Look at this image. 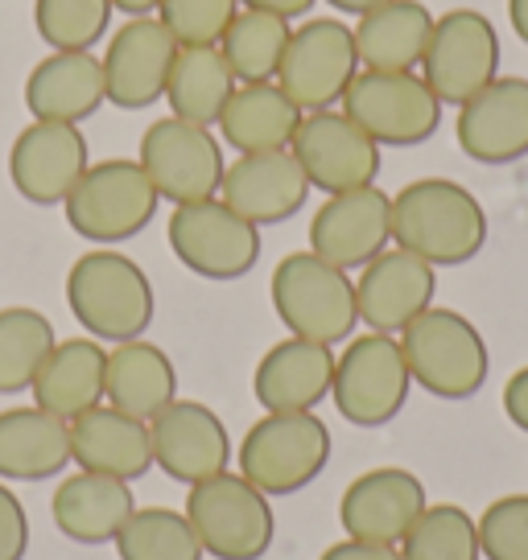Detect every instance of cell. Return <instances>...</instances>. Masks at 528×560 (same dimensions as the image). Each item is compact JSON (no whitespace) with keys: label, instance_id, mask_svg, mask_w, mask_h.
<instances>
[{"label":"cell","instance_id":"6da1fadb","mask_svg":"<svg viewBox=\"0 0 528 560\" xmlns=\"http://www.w3.org/2000/svg\"><path fill=\"white\" fill-rule=\"evenodd\" d=\"M392 244L434 268H458L487 244V210L462 182L417 177L392 194Z\"/></svg>","mask_w":528,"mask_h":560},{"label":"cell","instance_id":"7a4b0ae2","mask_svg":"<svg viewBox=\"0 0 528 560\" xmlns=\"http://www.w3.org/2000/svg\"><path fill=\"white\" fill-rule=\"evenodd\" d=\"M67 305L95 342H133L153 326V284L145 268L124 252L95 247L67 272Z\"/></svg>","mask_w":528,"mask_h":560},{"label":"cell","instance_id":"3957f363","mask_svg":"<svg viewBox=\"0 0 528 560\" xmlns=\"http://www.w3.org/2000/svg\"><path fill=\"white\" fill-rule=\"evenodd\" d=\"M413 384L425 387L438 400H471L479 387L487 384L492 371V350L471 317L458 310L429 305L422 317H413L405 330L397 334Z\"/></svg>","mask_w":528,"mask_h":560},{"label":"cell","instance_id":"277c9868","mask_svg":"<svg viewBox=\"0 0 528 560\" xmlns=\"http://www.w3.org/2000/svg\"><path fill=\"white\" fill-rule=\"evenodd\" d=\"M273 310L294 338H310L322 347L347 342L359 326L355 310V280L326 264L314 252H289L268 280Z\"/></svg>","mask_w":528,"mask_h":560},{"label":"cell","instance_id":"5b68a950","mask_svg":"<svg viewBox=\"0 0 528 560\" xmlns=\"http://www.w3.org/2000/svg\"><path fill=\"white\" fill-rule=\"evenodd\" d=\"M236 462L240 478H248L268 499L298 494L326 470L331 429L314 412H264L244 433Z\"/></svg>","mask_w":528,"mask_h":560},{"label":"cell","instance_id":"8992f818","mask_svg":"<svg viewBox=\"0 0 528 560\" xmlns=\"http://www.w3.org/2000/svg\"><path fill=\"white\" fill-rule=\"evenodd\" d=\"M158 202L161 198L149 174L141 170V161L107 158L79 177V186L62 207H67V223L79 240H88L95 247H112L141 235L153 223Z\"/></svg>","mask_w":528,"mask_h":560},{"label":"cell","instance_id":"52a82bcc","mask_svg":"<svg viewBox=\"0 0 528 560\" xmlns=\"http://www.w3.org/2000/svg\"><path fill=\"white\" fill-rule=\"evenodd\" d=\"M186 520L203 552L215 560H261L277 536L268 494L231 470L194 482L186 494Z\"/></svg>","mask_w":528,"mask_h":560},{"label":"cell","instance_id":"ba28073f","mask_svg":"<svg viewBox=\"0 0 528 560\" xmlns=\"http://www.w3.org/2000/svg\"><path fill=\"white\" fill-rule=\"evenodd\" d=\"M409 392H413V375L397 334L368 330L359 338H347L343 354H335L331 400L338 417L352 420L355 429H380L388 420H397Z\"/></svg>","mask_w":528,"mask_h":560},{"label":"cell","instance_id":"9c48e42d","mask_svg":"<svg viewBox=\"0 0 528 560\" xmlns=\"http://www.w3.org/2000/svg\"><path fill=\"white\" fill-rule=\"evenodd\" d=\"M343 116H352L380 149H413L438 132L441 100L417 70H359L343 95Z\"/></svg>","mask_w":528,"mask_h":560},{"label":"cell","instance_id":"30bf717a","mask_svg":"<svg viewBox=\"0 0 528 560\" xmlns=\"http://www.w3.org/2000/svg\"><path fill=\"white\" fill-rule=\"evenodd\" d=\"M165 240L177 264L203 280H240L261 260V228L240 219L223 198L174 207L165 219Z\"/></svg>","mask_w":528,"mask_h":560},{"label":"cell","instance_id":"8fae6325","mask_svg":"<svg viewBox=\"0 0 528 560\" xmlns=\"http://www.w3.org/2000/svg\"><path fill=\"white\" fill-rule=\"evenodd\" d=\"M355 74H359V54H355L352 25L335 18H310L289 34L273 83L301 112H331L335 104H343Z\"/></svg>","mask_w":528,"mask_h":560},{"label":"cell","instance_id":"7c38bea8","mask_svg":"<svg viewBox=\"0 0 528 560\" xmlns=\"http://www.w3.org/2000/svg\"><path fill=\"white\" fill-rule=\"evenodd\" d=\"M441 107H462L471 95L500 79V34L487 13L479 9H450L434 18V34L417 67Z\"/></svg>","mask_w":528,"mask_h":560},{"label":"cell","instance_id":"4fadbf2b","mask_svg":"<svg viewBox=\"0 0 528 560\" xmlns=\"http://www.w3.org/2000/svg\"><path fill=\"white\" fill-rule=\"evenodd\" d=\"M141 170L149 174L158 198L165 202H203V198H219V182H223V144L211 137V128L177 116H161L145 128L141 137Z\"/></svg>","mask_w":528,"mask_h":560},{"label":"cell","instance_id":"5bb4252c","mask_svg":"<svg viewBox=\"0 0 528 560\" xmlns=\"http://www.w3.org/2000/svg\"><path fill=\"white\" fill-rule=\"evenodd\" d=\"M289 153L306 170L310 190L343 194L376 186L380 177V144L343 112H306L294 132Z\"/></svg>","mask_w":528,"mask_h":560},{"label":"cell","instance_id":"9a60e30c","mask_svg":"<svg viewBox=\"0 0 528 560\" xmlns=\"http://www.w3.org/2000/svg\"><path fill=\"white\" fill-rule=\"evenodd\" d=\"M88 170L91 153L79 124L34 120L30 128H21L9 149L13 190L34 207H62Z\"/></svg>","mask_w":528,"mask_h":560},{"label":"cell","instance_id":"2e32d148","mask_svg":"<svg viewBox=\"0 0 528 560\" xmlns=\"http://www.w3.org/2000/svg\"><path fill=\"white\" fill-rule=\"evenodd\" d=\"M392 244V194L380 186L326 194L310 219V252L343 272L371 264Z\"/></svg>","mask_w":528,"mask_h":560},{"label":"cell","instance_id":"e0dca14e","mask_svg":"<svg viewBox=\"0 0 528 560\" xmlns=\"http://www.w3.org/2000/svg\"><path fill=\"white\" fill-rule=\"evenodd\" d=\"M149 441H153V466H161L165 478H174L182 487L207 482L231 466L228 424L215 408L198 400L165 404L149 420Z\"/></svg>","mask_w":528,"mask_h":560},{"label":"cell","instance_id":"ac0fdd59","mask_svg":"<svg viewBox=\"0 0 528 560\" xmlns=\"http://www.w3.org/2000/svg\"><path fill=\"white\" fill-rule=\"evenodd\" d=\"M174 58L177 42L158 18H128L124 30L107 37V50L100 58L107 104L124 107V112H141V107L165 100Z\"/></svg>","mask_w":528,"mask_h":560},{"label":"cell","instance_id":"d6986e66","mask_svg":"<svg viewBox=\"0 0 528 560\" xmlns=\"http://www.w3.org/2000/svg\"><path fill=\"white\" fill-rule=\"evenodd\" d=\"M438 268L405 247H384L371 264L359 268L355 280V310L359 322L376 334H401L434 305Z\"/></svg>","mask_w":528,"mask_h":560},{"label":"cell","instance_id":"ffe728a7","mask_svg":"<svg viewBox=\"0 0 528 560\" xmlns=\"http://www.w3.org/2000/svg\"><path fill=\"white\" fill-rule=\"evenodd\" d=\"M429 508L425 482L405 466H376L359 474L338 499V524L352 540L401 544Z\"/></svg>","mask_w":528,"mask_h":560},{"label":"cell","instance_id":"44dd1931","mask_svg":"<svg viewBox=\"0 0 528 560\" xmlns=\"http://www.w3.org/2000/svg\"><path fill=\"white\" fill-rule=\"evenodd\" d=\"M458 149L479 165H512L528 158V79L500 74L458 107Z\"/></svg>","mask_w":528,"mask_h":560},{"label":"cell","instance_id":"7402d4cb","mask_svg":"<svg viewBox=\"0 0 528 560\" xmlns=\"http://www.w3.org/2000/svg\"><path fill=\"white\" fill-rule=\"evenodd\" d=\"M219 198L240 219H248L252 228H277V223L294 219L306 207L310 182H306V170H301L289 149L244 153V158H236L223 170Z\"/></svg>","mask_w":528,"mask_h":560},{"label":"cell","instance_id":"603a6c76","mask_svg":"<svg viewBox=\"0 0 528 560\" xmlns=\"http://www.w3.org/2000/svg\"><path fill=\"white\" fill-rule=\"evenodd\" d=\"M335 384V350L310 338H282L264 350L252 392L264 412H314Z\"/></svg>","mask_w":528,"mask_h":560},{"label":"cell","instance_id":"cb8c5ba5","mask_svg":"<svg viewBox=\"0 0 528 560\" xmlns=\"http://www.w3.org/2000/svg\"><path fill=\"white\" fill-rule=\"evenodd\" d=\"M104 104V62L91 50H50L25 79V107L34 120L83 124Z\"/></svg>","mask_w":528,"mask_h":560},{"label":"cell","instance_id":"d4e9b609","mask_svg":"<svg viewBox=\"0 0 528 560\" xmlns=\"http://www.w3.org/2000/svg\"><path fill=\"white\" fill-rule=\"evenodd\" d=\"M71 462L79 470L107 474V478H141L153 470V441H149V420H137L95 404L91 412L71 420Z\"/></svg>","mask_w":528,"mask_h":560},{"label":"cell","instance_id":"484cf974","mask_svg":"<svg viewBox=\"0 0 528 560\" xmlns=\"http://www.w3.org/2000/svg\"><path fill=\"white\" fill-rule=\"evenodd\" d=\"M133 511H137L133 482L91 470L67 474L50 499L54 527L74 544H116Z\"/></svg>","mask_w":528,"mask_h":560},{"label":"cell","instance_id":"4316f807","mask_svg":"<svg viewBox=\"0 0 528 560\" xmlns=\"http://www.w3.org/2000/svg\"><path fill=\"white\" fill-rule=\"evenodd\" d=\"M71 466V424L46 408L0 412V482H46Z\"/></svg>","mask_w":528,"mask_h":560},{"label":"cell","instance_id":"83f0119b","mask_svg":"<svg viewBox=\"0 0 528 560\" xmlns=\"http://www.w3.org/2000/svg\"><path fill=\"white\" fill-rule=\"evenodd\" d=\"M107 387V350L95 338H67L50 350V359L42 363L34 380V404L46 408L50 417L67 420L91 412L95 404H104Z\"/></svg>","mask_w":528,"mask_h":560},{"label":"cell","instance_id":"f1b7e54d","mask_svg":"<svg viewBox=\"0 0 528 560\" xmlns=\"http://www.w3.org/2000/svg\"><path fill=\"white\" fill-rule=\"evenodd\" d=\"M359 70H417L434 34V13L422 0H388L355 21Z\"/></svg>","mask_w":528,"mask_h":560},{"label":"cell","instance_id":"f546056e","mask_svg":"<svg viewBox=\"0 0 528 560\" xmlns=\"http://www.w3.org/2000/svg\"><path fill=\"white\" fill-rule=\"evenodd\" d=\"M301 112L277 83H240L219 116V137L240 158L244 153H277L294 144Z\"/></svg>","mask_w":528,"mask_h":560},{"label":"cell","instance_id":"4dcf8cb0","mask_svg":"<svg viewBox=\"0 0 528 560\" xmlns=\"http://www.w3.org/2000/svg\"><path fill=\"white\" fill-rule=\"evenodd\" d=\"M177 400V371L170 354L145 338L116 342L107 350L104 404L120 408L137 420H153L165 404Z\"/></svg>","mask_w":528,"mask_h":560},{"label":"cell","instance_id":"1f68e13d","mask_svg":"<svg viewBox=\"0 0 528 560\" xmlns=\"http://www.w3.org/2000/svg\"><path fill=\"white\" fill-rule=\"evenodd\" d=\"M236 88H240V79L231 74V62L219 46H177L170 83H165V104L177 120L211 128L219 124Z\"/></svg>","mask_w":528,"mask_h":560},{"label":"cell","instance_id":"d6a6232c","mask_svg":"<svg viewBox=\"0 0 528 560\" xmlns=\"http://www.w3.org/2000/svg\"><path fill=\"white\" fill-rule=\"evenodd\" d=\"M289 34H294V21L277 18V13H261V9H240L223 42H219V50L231 62V74L240 83H273L285 46H289Z\"/></svg>","mask_w":528,"mask_h":560},{"label":"cell","instance_id":"836d02e7","mask_svg":"<svg viewBox=\"0 0 528 560\" xmlns=\"http://www.w3.org/2000/svg\"><path fill=\"white\" fill-rule=\"evenodd\" d=\"M54 347L58 338L46 314H37L30 305L0 310V396L30 392Z\"/></svg>","mask_w":528,"mask_h":560},{"label":"cell","instance_id":"e575fe53","mask_svg":"<svg viewBox=\"0 0 528 560\" xmlns=\"http://www.w3.org/2000/svg\"><path fill=\"white\" fill-rule=\"evenodd\" d=\"M120 560H203V544L194 536L186 511L137 508L116 536Z\"/></svg>","mask_w":528,"mask_h":560},{"label":"cell","instance_id":"d590c367","mask_svg":"<svg viewBox=\"0 0 528 560\" xmlns=\"http://www.w3.org/2000/svg\"><path fill=\"white\" fill-rule=\"evenodd\" d=\"M397 548L401 560H483L475 515L458 503H429Z\"/></svg>","mask_w":528,"mask_h":560},{"label":"cell","instance_id":"8d00e7d4","mask_svg":"<svg viewBox=\"0 0 528 560\" xmlns=\"http://www.w3.org/2000/svg\"><path fill=\"white\" fill-rule=\"evenodd\" d=\"M112 0H34L37 37L50 50H91L107 34Z\"/></svg>","mask_w":528,"mask_h":560},{"label":"cell","instance_id":"74e56055","mask_svg":"<svg viewBox=\"0 0 528 560\" xmlns=\"http://www.w3.org/2000/svg\"><path fill=\"white\" fill-rule=\"evenodd\" d=\"M240 13V0H161L158 21L177 46H219Z\"/></svg>","mask_w":528,"mask_h":560},{"label":"cell","instance_id":"f35d334b","mask_svg":"<svg viewBox=\"0 0 528 560\" xmlns=\"http://www.w3.org/2000/svg\"><path fill=\"white\" fill-rule=\"evenodd\" d=\"M483 560H528V494H504L475 520Z\"/></svg>","mask_w":528,"mask_h":560},{"label":"cell","instance_id":"ab89813d","mask_svg":"<svg viewBox=\"0 0 528 560\" xmlns=\"http://www.w3.org/2000/svg\"><path fill=\"white\" fill-rule=\"evenodd\" d=\"M30 552V515L13 487L0 482V560H25Z\"/></svg>","mask_w":528,"mask_h":560},{"label":"cell","instance_id":"60d3db41","mask_svg":"<svg viewBox=\"0 0 528 560\" xmlns=\"http://www.w3.org/2000/svg\"><path fill=\"white\" fill-rule=\"evenodd\" d=\"M318 560H401V548L397 544H368V540H338L331 544Z\"/></svg>","mask_w":528,"mask_h":560},{"label":"cell","instance_id":"b9f144b4","mask_svg":"<svg viewBox=\"0 0 528 560\" xmlns=\"http://www.w3.org/2000/svg\"><path fill=\"white\" fill-rule=\"evenodd\" d=\"M504 412L520 433H528V368L512 371V380L504 384Z\"/></svg>","mask_w":528,"mask_h":560},{"label":"cell","instance_id":"7bdbcfd3","mask_svg":"<svg viewBox=\"0 0 528 560\" xmlns=\"http://www.w3.org/2000/svg\"><path fill=\"white\" fill-rule=\"evenodd\" d=\"M318 0H240V9H261V13H277L285 21H298L314 9Z\"/></svg>","mask_w":528,"mask_h":560},{"label":"cell","instance_id":"ee69618b","mask_svg":"<svg viewBox=\"0 0 528 560\" xmlns=\"http://www.w3.org/2000/svg\"><path fill=\"white\" fill-rule=\"evenodd\" d=\"M508 21L512 30H516V37L528 46V0H508Z\"/></svg>","mask_w":528,"mask_h":560},{"label":"cell","instance_id":"f6af8a7d","mask_svg":"<svg viewBox=\"0 0 528 560\" xmlns=\"http://www.w3.org/2000/svg\"><path fill=\"white\" fill-rule=\"evenodd\" d=\"M161 0H112V9H120L128 18H153Z\"/></svg>","mask_w":528,"mask_h":560},{"label":"cell","instance_id":"bcb514c9","mask_svg":"<svg viewBox=\"0 0 528 560\" xmlns=\"http://www.w3.org/2000/svg\"><path fill=\"white\" fill-rule=\"evenodd\" d=\"M331 9H338V13H352V18H364V13H371V9H380V4H388V0H326Z\"/></svg>","mask_w":528,"mask_h":560}]
</instances>
